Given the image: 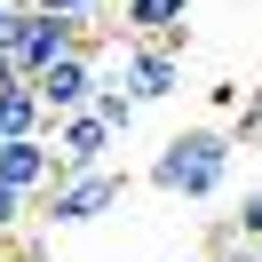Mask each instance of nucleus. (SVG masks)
Masks as SVG:
<instances>
[{
	"label": "nucleus",
	"instance_id": "2",
	"mask_svg": "<svg viewBox=\"0 0 262 262\" xmlns=\"http://www.w3.org/2000/svg\"><path fill=\"white\" fill-rule=\"evenodd\" d=\"M0 48H8L16 80H40L56 56L88 48V32H80V24H64V16H48V8H32V0H16V8L0 16Z\"/></svg>",
	"mask_w": 262,
	"mask_h": 262
},
{
	"label": "nucleus",
	"instance_id": "15",
	"mask_svg": "<svg viewBox=\"0 0 262 262\" xmlns=\"http://www.w3.org/2000/svg\"><path fill=\"white\" fill-rule=\"evenodd\" d=\"M0 88H16V64H8V48H0Z\"/></svg>",
	"mask_w": 262,
	"mask_h": 262
},
{
	"label": "nucleus",
	"instance_id": "13",
	"mask_svg": "<svg viewBox=\"0 0 262 262\" xmlns=\"http://www.w3.org/2000/svg\"><path fill=\"white\" fill-rule=\"evenodd\" d=\"M24 207H32V199H24V191H8V183H0V238H16V230H24Z\"/></svg>",
	"mask_w": 262,
	"mask_h": 262
},
{
	"label": "nucleus",
	"instance_id": "12",
	"mask_svg": "<svg viewBox=\"0 0 262 262\" xmlns=\"http://www.w3.org/2000/svg\"><path fill=\"white\" fill-rule=\"evenodd\" d=\"M32 8H48V16H64V24H80V32H96V16L112 8V0H32Z\"/></svg>",
	"mask_w": 262,
	"mask_h": 262
},
{
	"label": "nucleus",
	"instance_id": "7",
	"mask_svg": "<svg viewBox=\"0 0 262 262\" xmlns=\"http://www.w3.org/2000/svg\"><path fill=\"white\" fill-rule=\"evenodd\" d=\"M191 0H119V40H167V48H191Z\"/></svg>",
	"mask_w": 262,
	"mask_h": 262
},
{
	"label": "nucleus",
	"instance_id": "4",
	"mask_svg": "<svg viewBox=\"0 0 262 262\" xmlns=\"http://www.w3.org/2000/svg\"><path fill=\"white\" fill-rule=\"evenodd\" d=\"M96 72H103V56H96V40L88 48H72V56H56L40 80H24L40 96V112L48 119H72V112H88V96H96Z\"/></svg>",
	"mask_w": 262,
	"mask_h": 262
},
{
	"label": "nucleus",
	"instance_id": "8",
	"mask_svg": "<svg viewBox=\"0 0 262 262\" xmlns=\"http://www.w3.org/2000/svg\"><path fill=\"white\" fill-rule=\"evenodd\" d=\"M0 183H8V191H24V199L56 191V183H64V167H56L48 135H24V143H0Z\"/></svg>",
	"mask_w": 262,
	"mask_h": 262
},
{
	"label": "nucleus",
	"instance_id": "1",
	"mask_svg": "<svg viewBox=\"0 0 262 262\" xmlns=\"http://www.w3.org/2000/svg\"><path fill=\"white\" fill-rule=\"evenodd\" d=\"M230 159H238L230 127H183V135H167L159 159H151V191H167V199H223Z\"/></svg>",
	"mask_w": 262,
	"mask_h": 262
},
{
	"label": "nucleus",
	"instance_id": "5",
	"mask_svg": "<svg viewBox=\"0 0 262 262\" xmlns=\"http://www.w3.org/2000/svg\"><path fill=\"white\" fill-rule=\"evenodd\" d=\"M119 88H127L135 103H167L183 88V48H167V40H127V48H119Z\"/></svg>",
	"mask_w": 262,
	"mask_h": 262
},
{
	"label": "nucleus",
	"instance_id": "16",
	"mask_svg": "<svg viewBox=\"0 0 262 262\" xmlns=\"http://www.w3.org/2000/svg\"><path fill=\"white\" fill-rule=\"evenodd\" d=\"M8 8H16V0H0V16H8Z\"/></svg>",
	"mask_w": 262,
	"mask_h": 262
},
{
	"label": "nucleus",
	"instance_id": "14",
	"mask_svg": "<svg viewBox=\"0 0 262 262\" xmlns=\"http://www.w3.org/2000/svg\"><path fill=\"white\" fill-rule=\"evenodd\" d=\"M246 135H262V88H254V96H246V112L230 119V143H246Z\"/></svg>",
	"mask_w": 262,
	"mask_h": 262
},
{
	"label": "nucleus",
	"instance_id": "11",
	"mask_svg": "<svg viewBox=\"0 0 262 262\" xmlns=\"http://www.w3.org/2000/svg\"><path fill=\"white\" fill-rule=\"evenodd\" d=\"M230 238H238V246H262V183L238 199V214H230Z\"/></svg>",
	"mask_w": 262,
	"mask_h": 262
},
{
	"label": "nucleus",
	"instance_id": "10",
	"mask_svg": "<svg viewBox=\"0 0 262 262\" xmlns=\"http://www.w3.org/2000/svg\"><path fill=\"white\" fill-rule=\"evenodd\" d=\"M88 112H96V119H103V127H112V135H127L143 103H135L127 88H119V72H96V96H88Z\"/></svg>",
	"mask_w": 262,
	"mask_h": 262
},
{
	"label": "nucleus",
	"instance_id": "17",
	"mask_svg": "<svg viewBox=\"0 0 262 262\" xmlns=\"http://www.w3.org/2000/svg\"><path fill=\"white\" fill-rule=\"evenodd\" d=\"M0 262H8V238H0Z\"/></svg>",
	"mask_w": 262,
	"mask_h": 262
},
{
	"label": "nucleus",
	"instance_id": "9",
	"mask_svg": "<svg viewBox=\"0 0 262 262\" xmlns=\"http://www.w3.org/2000/svg\"><path fill=\"white\" fill-rule=\"evenodd\" d=\"M24 135H48V112H40L32 88H0V143H24Z\"/></svg>",
	"mask_w": 262,
	"mask_h": 262
},
{
	"label": "nucleus",
	"instance_id": "3",
	"mask_svg": "<svg viewBox=\"0 0 262 262\" xmlns=\"http://www.w3.org/2000/svg\"><path fill=\"white\" fill-rule=\"evenodd\" d=\"M119 199H127V175H119V167H88V175H64L48 191V214H40V223L48 230H80V223H96V214H112Z\"/></svg>",
	"mask_w": 262,
	"mask_h": 262
},
{
	"label": "nucleus",
	"instance_id": "6",
	"mask_svg": "<svg viewBox=\"0 0 262 262\" xmlns=\"http://www.w3.org/2000/svg\"><path fill=\"white\" fill-rule=\"evenodd\" d=\"M48 151H56V167H64V175H88V167H112L119 135L103 127L96 112H72V119H48Z\"/></svg>",
	"mask_w": 262,
	"mask_h": 262
}]
</instances>
